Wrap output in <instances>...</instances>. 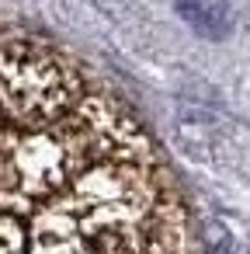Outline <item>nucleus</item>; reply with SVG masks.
I'll return each mask as SVG.
<instances>
[{"label": "nucleus", "mask_w": 250, "mask_h": 254, "mask_svg": "<svg viewBox=\"0 0 250 254\" xmlns=\"http://www.w3.org/2000/svg\"><path fill=\"white\" fill-rule=\"evenodd\" d=\"M84 73L49 42L0 28V126L39 129L87 98Z\"/></svg>", "instance_id": "7ed1b4c3"}, {"label": "nucleus", "mask_w": 250, "mask_h": 254, "mask_svg": "<svg viewBox=\"0 0 250 254\" xmlns=\"http://www.w3.org/2000/svg\"><path fill=\"white\" fill-rule=\"evenodd\" d=\"M177 11L191 28H198L208 39H219L229 32V11L222 7V0H177Z\"/></svg>", "instance_id": "20e7f679"}, {"label": "nucleus", "mask_w": 250, "mask_h": 254, "mask_svg": "<svg viewBox=\"0 0 250 254\" xmlns=\"http://www.w3.org/2000/svg\"><path fill=\"white\" fill-rule=\"evenodd\" d=\"M28 223L14 212H0V251H25L32 247V237L25 230Z\"/></svg>", "instance_id": "39448f33"}, {"label": "nucleus", "mask_w": 250, "mask_h": 254, "mask_svg": "<svg viewBox=\"0 0 250 254\" xmlns=\"http://www.w3.org/2000/svg\"><path fill=\"white\" fill-rule=\"evenodd\" d=\"M35 251H181L188 212L160 153L108 157L28 219Z\"/></svg>", "instance_id": "f257e3e1"}, {"label": "nucleus", "mask_w": 250, "mask_h": 254, "mask_svg": "<svg viewBox=\"0 0 250 254\" xmlns=\"http://www.w3.org/2000/svg\"><path fill=\"white\" fill-rule=\"evenodd\" d=\"M153 150L136 115L98 91H87L73 112L49 126H0V212H14L28 223L42 205L59 198L80 171L108 157Z\"/></svg>", "instance_id": "f03ea898"}]
</instances>
